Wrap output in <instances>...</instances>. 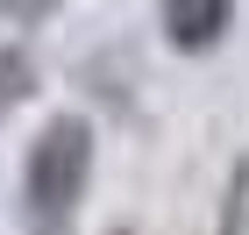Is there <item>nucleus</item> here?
<instances>
[{"label": "nucleus", "mask_w": 249, "mask_h": 235, "mask_svg": "<svg viewBox=\"0 0 249 235\" xmlns=\"http://www.w3.org/2000/svg\"><path fill=\"white\" fill-rule=\"evenodd\" d=\"M86 178H93V121L50 114L43 136L29 143V164H21V221L36 235H64L78 221Z\"/></svg>", "instance_id": "1"}, {"label": "nucleus", "mask_w": 249, "mask_h": 235, "mask_svg": "<svg viewBox=\"0 0 249 235\" xmlns=\"http://www.w3.org/2000/svg\"><path fill=\"white\" fill-rule=\"evenodd\" d=\"M228 21H235V0H164V36L185 57L213 50V43L228 36Z\"/></svg>", "instance_id": "2"}, {"label": "nucleus", "mask_w": 249, "mask_h": 235, "mask_svg": "<svg viewBox=\"0 0 249 235\" xmlns=\"http://www.w3.org/2000/svg\"><path fill=\"white\" fill-rule=\"evenodd\" d=\"M29 86H36V64H29V50H0V121H7L21 100H29Z\"/></svg>", "instance_id": "3"}, {"label": "nucleus", "mask_w": 249, "mask_h": 235, "mask_svg": "<svg viewBox=\"0 0 249 235\" xmlns=\"http://www.w3.org/2000/svg\"><path fill=\"white\" fill-rule=\"evenodd\" d=\"M242 199H249V164H235V185H228V214H221V235H242Z\"/></svg>", "instance_id": "4"}, {"label": "nucleus", "mask_w": 249, "mask_h": 235, "mask_svg": "<svg viewBox=\"0 0 249 235\" xmlns=\"http://www.w3.org/2000/svg\"><path fill=\"white\" fill-rule=\"evenodd\" d=\"M50 7H57V0H0V15H7V21H43Z\"/></svg>", "instance_id": "5"}]
</instances>
